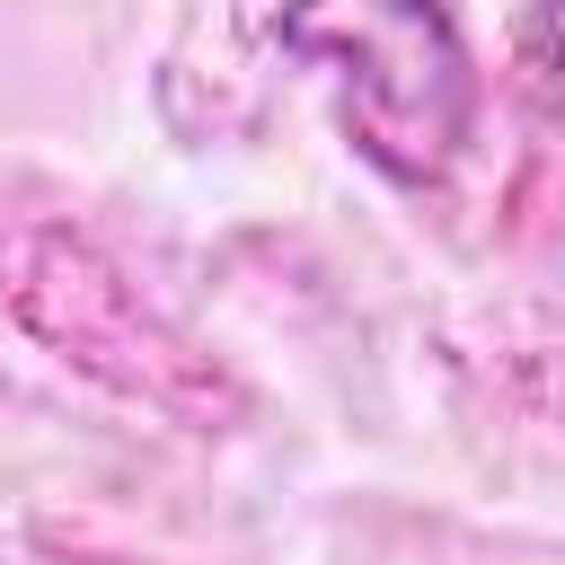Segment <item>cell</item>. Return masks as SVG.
Returning a JSON list of instances; mask_svg holds the SVG:
<instances>
[{
	"label": "cell",
	"instance_id": "cell-2",
	"mask_svg": "<svg viewBox=\"0 0 565 565\" xmlns=\"http://www.w3.org/2000/svg\"><path fill=\"white\" fill-rule=\"evenodd\" d=\"M512 79L539 115L565 124V0H530L512 18Z\"/></svg>",
	"mask_w": 565,
	"mask_h": 565
},
{
	"label": "cell",
	"instance_id": "cell-1",
	"mask_svg": "<svg viewBox=\"0 0 565 565\" xmlns=\"http://www.w3.org/2000/svg\"><path fill=\"white\" fill-rule=\"evenodd\" d=\"M282 53L335 97L344 141L388 185H433L477 124V62L441 0H282Z\"/></svg>",
	"mask_w": 565,
	"mask_h": 565
}]
</instances>
